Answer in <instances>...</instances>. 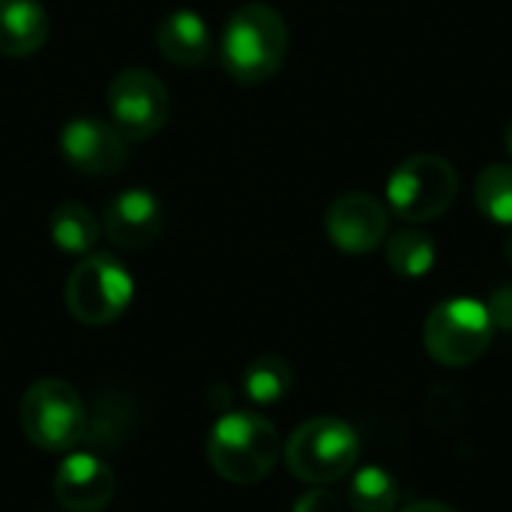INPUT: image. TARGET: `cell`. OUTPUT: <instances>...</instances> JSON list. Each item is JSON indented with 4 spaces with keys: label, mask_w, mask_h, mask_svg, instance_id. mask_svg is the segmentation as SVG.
I'll return each mask as SVG.
<instances>
[{
    "label": "cell",
    "mask_w": 512,
    "mask_h": 512,
    "mask_svg": "<svg viewBox=\"0 0 512 512\" xmlns=\"http://www.w3.org/2000/svg\"><path fill=\"white\" fill-rule=\"evenodd\" d=\"M474 201L480 213L498 225L512 228V165H489L474 183Z\"/></svg>",
    "instance_id": "obj_19"
},
{
    "label": "cell",
    "mask_w": 512,
    "mask_h": 512,
    "mask_svg": "<svg viewBox=\"0 0 512 512\" xmlns=\"http://www.w3.org/2000/svg\"><path fill=\"white\" fill-rule=\"evenodd\" d=\"M384 243H387V264H390V270L396 276L420 279V276H426L435 267V258H438L435 240L426 231H420V228L396 231Z\"/></svg>",
    "instance_id": "obj_16"
},
{
    "label": "cell",
    "mask_w": 512,
    "mask_h": 512,
    "mask_svg": "<svg viewBox=\"0 0 512 512\" xmlns=\"http://www.w3.org/2000/svg\"><path fill=\"white\" fill-rule=\"evenodd\" d=\"M291 512H342V504L333 492H327L324 486H315L294 501Z\"/></svg>",
    "instance_id": "obj_21"
},
{
    "label": "cell",
    "mask_w": 512,
    "mask_h": 512,
    "mask_svg": "<svg viewBox=\"0 0 512 512\" xmlns=\"http://www.w3.org/2000/svg\"><path fill=\"white\" fill-rule=\"evenodd\" d=\"M24 438L45 453H69L84 441L87 405L78 390L60 378H42L27 387L18 405Z\"/></svg>",
    "instance_id": "obj_4"
},
{
    "label": "cell",
    "mask_w": 512,
    "mask_h": 512,
    "mask_svg": "<svg viewBox=\"0 0 512 512\" xmlns=\"http://www.w3.org/2000/svg\"><path fill=\"white\" fill-rule=\"evenodd\" d=\"M291 387H294L291 366L273 354L252 360L243 372V393L255 405H276L291 393Z\"/></svg>",
    "instance_id": "obj_17"
},
{
    "label": "cell",
    "mask_w": 512,
    "mask_h": 512,
    "mask_svg": "<svg viewBox=\"0 0 512 512\" xmlns=\"http://www.w3.org/2000/svg\"><path fill=\"white\" fill-rule=\"evenodd\" d=\"M507 258H510V261H512V237H510V240H507Z\"/></svg>",
    "instance_id": "obj_25"
},
{
    "label": "cell",
    "mask_w": 512,
    "mask_h": 512,
    "mask_svg": "<svg viewBox=\"0 0 512 512\" xmlns=\"http://www.w3.org/2000/svg\"><path fill=\"white\" fill-rule=\"evenodd\" d=\"M360 459V435L339 417H312L285 444L288 471L309 486L345 480Z\"/></svg>",
    "instance_id": "obj_3"
},
{
    "label": "cell",
    "mask_w": 512,
    "mask_h": 512,
    "mask_svg": "<svg viewBox=\"0 0 512 512\" xmlns=\"http://www.w3.org/2000/svg\"><path fill=\"white\" fill-rule=\"evenodd\" d=\"M324 228L336 249L348 255H369L387 240L390 210L369 192H345L330 204Z\"/></svg>",
    "instance_id": "obj_9"
},
{
    "label": "cell",
    "mask_w": 512,
    "mask_h": 512,
    "mask_svg": "<svg viewBox=\"0 0 512 512\" xmlns=\"http://www.w3.org/2000/svg\"><path fill=\"white\" fill-rule=\"evenodd\" d=\"M48 12L39 0H0V54L30 57L48 39Z\"/></svg>",
    "instance_id": "obj_14"
},
{
    "label": "cell",
    "mask_w": 512,
    "mask_h": 512,
    "mask_svg": "<svg viewBox=\"0 0 512 512\" xmlns=\"http://www.w3.org/2000/svg\"><path fill=\"white\" fill-rule=\"evenodd\" d=\"M348 504L357 512H393L399 504V483L381 465H366L351 474Z\"/></svg>",
    "instance_id": "obj_18"
},
{
    "label": "cell",
    "mask_w": 512,
    "mask_h": 512,
    "mask_svg": "<svg viewBox=\"0 0 512 512\" xmlns=\"http://www.w3.org/2000/svg\"><path fill=\"white\" fill-rule=\"evenodd\" d=\"M108 111L126 141H144L168 123L171 93L156 72L129 66L117 72L108 87Z\"/></svg>",
    "instance_id": "obj_8"
},
{
    "label": "cell",
    "mask_w": 512,
    "mask_h": 512,
    "mask_svg": "<svg viewBox=\"0 0 512 512\" xmlns=\"http://www.w3.org/2000/svg\"><path fill=\"white\" fill-rule=\"evenodd\" d=\"M405 512H456L453 507H447V504H435V501H423V504H414V507H408Z\"/></svg>",
    "instance_id": "obj_23"
},
{
    "label": "cell",
    "mask_w": 512,
    "mask_h": 512,
    "mask_svg": "<svg viewBox=\"0 0 512 512\" xmlns=\"http://www.w3.org/2000/svg\"><path fill=\"white\" fill-rule=\"evenodd\" d=\"M63 159L87 177H108L120 171L129 159V141L114 129V123L96 117H72L60 129Z\"/></svg>",
    "instance_id": "obj_10"
},
{
    "label": "cell",
    "mask_w": 512,
    "mask_h": 512,
    "mask_svg": "<svg viewBox=\"0 0 512 512\" xmlns=\"http://www.w3.org/2000/svg\"><path fill=\"white\" fill-rule=\"evenodd\" d=\"M132 414L126 411L123 399H99L93 402V411H87V429L84 441L93 450H105L123 441V429L129 426Z\"/></svg>",
    "instance_id": "obj_20"
},
{
    "label": "cell",
    "mask_w": 512,
    "mask_h": 512,
    "mask_svg": "<svg viewBox=\"0 0 512 512\" xmlns=\"http://www.w3.org/2000/svg\"><path fill=\"white\" fill-rule=\"evenodd\" d=\"M282 456V438L276 426L249 411L222 414L207 435L210 468L237 486L261 483L273 474Z\"/></svg>",
    "instance_id": "obj_2"
},
{
    "label": "cell",
    "mask_w": 512,
    "mask_h": 512,
    "mask_svg": "<svg viewBox=\"0 0 512 512\" xmlns=\"http://www.w3.org/2000/svg\"><path fill=\"white\" fill-rule=\"evenodd\" d=\"M504 147H507V153L512 156V120L507 123V129H504Z\"/></svg>",
    "instance_id": "obj_24"
},
{
    "label": "cell",
    "mask_w": 512,
    "mask_h": 512,
    "mask_svg": "<svg viewBox=\"0 0 512 512\" xmlns=\"http://www.w3.org/2000/svg\"><path fill=\"white\" fill-rule=\"evenodd\" d=\"M156 45H159L165 60L192 69V66H201V63L210 60V54H213V33H210L207 21L198 12L174 9L171 15H165L159 21Z\"/></svg>",
    "instance_id": "obj_13"
},
{
    "label": "cell",
    "mask_w": 512,
    "mask_h": 512,
    "mask_svg": "<svg viewBox=\"0 0 512 512\" xmlns=\"http://www.w3.org/2000/svg\"><path fill=\"white\" fill-rule=\"evenodd\" d=\"M135 297L129 270L105 252H90L66 279V309L84 327H105L117 321Z\"/></svg>",
    "instance_id": "obj_7"
},
{
    "label": "cell",
    "mask_w": 512,
    "mask_h": 512,
    "mask_svg": "<svg viewBox=\"0 0 512 512\" xmlns=\"http://www.w3.org/2000/svg\"><path fill=\"white\" fill-rule=\"evenodd\" d=\"M495 336L489 306L474 297H453L438 303L423 327V345L438 366L462 369L477 363Z\"/></svg>",
    "instance_id": "obj_5"
},
{
    "label": "cell",
    "mask_w": 512,
    "mask_h": 512,
    "mask_svg": "<svg viewBox=\"0 0 512 512\" xmlns=\"http://www.w3.org/2000/svg\"><path fill=\"white\" fill-rule=\"evenodd\" d=\"M459 198L456 168L432 153H420L393 168L387 180V210L405 222H432L450 213Z\"/></svg>",
    "instance_id": "obj_6"
},
{
    "label": "cell",
    "mask_w": 512,
    "mask_h": 512,
    "mask_svg": "<svg viewBox=\"0 0 512 512\" xmlns=\"http://www.w3.org/2000/svg\"><path fill=\"white\" fill-rule=\"evenodd\" d=\"M489 315H492V324H495V327L512 330V285H504V288H498V291L492 294Z\"/></svg>",
    "instance_id": "obj_22"
},
{
    "label": "cell",
    "mask_w": 512,
    "mask_h": 512,
    "mask_svg": "<svg viewBox=\"0 0 512 512\" xmlns=\"http://www.w3.org/2000/svg\"><path fill=\"white\" fill-rule=\"evenodd\" d=\"M288 24L267 3H243L222 30L219 57L225 72L240 84L270 81L288 54Z\"/></svg>",
    "instance_id": "obj_1"
},
{
    "label": "cell",
    "mask_w": 512,
    "mask_h": 512,
    "mask_svg": "<svg viewBox=\"0 0 512 512\" xmlns=\"http://www.w3.org/2000/svg\"><path fill=\"white\" fill-rule=\"evenodd\" d=\"M162 222H165L162 201L150 189L132 186V189H123L108 204L102 228L114 246L135 252V249L150 246L162 234Z\"/></svg>",
    "instance_id": "obj_12"
},
{
    "label": "cell",
    "mask_w": 512,
    "mask_h": 512,
    "mask_svg": "<svg viewBox=\"0 0 512 512\" xmlns=\"http://www.w3.org/2000/svg\"><path fill=\"white\" fill-rule=\"evenodd\" d=\"M117 477L99 453H69L54 474V498L69 512H99L111 504Z\"/></svg>",
    "instance_id": "obj_11"
},
{
    "label": "cell",
    "mask_w": 512,
    "mask_h": 512,
    "mask_svg": "<svg viewBox=\"0 0 512 512\" xmlns=\"http://www.w3.org/2000/svg\"><path fill=\"white\" fill-rule=\"evenodd\" d=\"M48 237L66 255H90L96 249V240H99V222L84 204L66 201V204L51 210Z\"/></svg>",
    "instance_id": "obj_15"
}]
</instances>
